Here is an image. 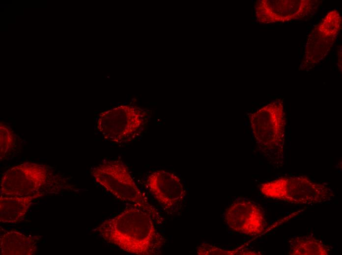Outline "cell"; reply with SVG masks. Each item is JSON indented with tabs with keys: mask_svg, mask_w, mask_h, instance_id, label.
Here are the masks:
<instances>
[{
	"mask_svg": "<svg viewBox=\"0 0 342 255\" xmlns=\"http://www.w3.org/2000/svg\"><path fill=\"white\" fill-rule=\"evenodd\" d=\"M342 17L336 10L329 11L310 32L300 64L301 70L310 69L328 54L341 29Z\"/></svg>",
	"mask_w": 342,
	"mask_h": 255,
	"instance_id": "7",
	"label": "cell"
},
{
	"mask_svg": "<svg viewBox=\"0 0 342 255\" xmlns=\"http://www.w3.org/2000/svg\"><path fill=\"white\" fill-rule=\"evenodd\" d=\"M259 189L267 198L297 204L323 203L334 197L327 184L305 176L281 177L262 183Z\"/></svg>",
	"mask_w": 342,
	"mask_h": 255,
	"instance_id": "4",
	"label": "cell"
},
{
	"mask_svg": "<svg viewBox=\"0 0 342 255\" xmlns=\"http://www.w3.org/2000/svg\"><path fill=\"white\" fill-rule=\"evenodd\" d=\"M288 243L290 255H328L330 252L328 246L313 236H296Z\"/></svg>",
	"mask_w": 342,
	"mask_h": 255,
	"instance_id": "13",
	"label": "cell"
},
{
	"mask_svg": "<svg viewBox=\"0 0 342 255\" xmlns=\"http://www.w3.org/2000/svg\"><path fill=\"white\" fill-rule=\"evenodd\" d=\"M316 0H259L255 5L258 22L268 24L303 19L317 10Z\"/></svg>",
	"mask_w": 342,
	"mask_h": 255,
	"instance_id": "8",
	"label": "cell"
},
{
	"mask_svg": "<svg viewBox=\"0 0 342 255\" xmlns=\"http://www.w3.org/2000/svg\"><path fill=\"white\" fill-rule=\"evenodd\" d=\"M197 254L200 255H260L259 253L242 248V247L232 250H225L214 245L206 243H201L198 247L197 249Z\"/></svg>",
	"mask_w": 342,
	"mask_h": 255,
	"instance_id": "15",
	"label": "cell"
},
{
	"mask_svg": "<svg viewBox=\"0 0 342 255\" xmlns=\"http://www.w3.org/2000/svg\"><path fill=\"white\" fill-rule=\"evenodd\" d=\"M91 174L98 183L117 198L148 211L161 221L157 209L138 187L123 162L119 160L105 161L94 167Z\"/></svg>",
	"mask_w": 342,
	"mask_h": 255,
	"instance_id": "3",
	"label": "cell"
},
{
	"mask_svg": "<svg viewBox=\"0 0 342 255\" xmlns=\"http://www.w3.org/2000/svg\"><path fill=\"white\" fill-rule=\"evenodd\" d=\"M149 119L148 114L144 109L122 105L100 113L96 128L105 139L116 143H125L139 136Z\"/></svg>",
	"mask_w": 342,
	"mask_h": 255,
	"instance_id": "6",
	"label": "cell"
},
{
	"mask_svg": "<svg viewBox=\"0 0 342 255\" xmlns=\"http://www.w3.org/2000/svg\"><path fill=\"white\" fill-rule=\"evenodd\" d=\"M224 219L232 230L251 236L262 233L266 226L261 207L247 199H239L232 203L225 210Z\"/></svg>",
	"mask_w": 342,
	"mask_h": 255,
	"instance_id": "9",
	"label": "cell"
},
{
	"mask_svg": "<svg viewBox=\"0 0 342 255\" xmlns=\"http://www.w3.org/2000/svg\"><path fill=\"white\" fill-rule=\"evenodd\" d=\"M43 195L41 194L26 196L0 195V222L14 224L22 221L32 201Z\"/></svg>",
	"mask_w": 342,
	"mask_h": 255,
	"instance_id": "11",
	"label": "cell"
},
{
	"mask_svg": "<svg viewBox=\"0 0 342 255\" xmlns=\"http://www.w3.org/2000/svg\"><path fill=\"white\" fill-rule=\"evenodd\" d=\"M285 113L277 99L250 116L251 127L259 150L276 167L284 160Z\"/></svg>",
	"mask_w": 342,
	"mask_h": 255,
	"instance_id": "2",
	"label": "cell"
},
{
	"mask_svg": "<svg viewBox=\"0 0 342 255\" xmlns=\"http://www.w3.org/2000/svg\"><path fill=\"white\" fill-rule=\"evenodd\" d=\"M156 222L161 221L134 204L103 221L96 230L103 239L126 253L154 255L161 253L164 241L156 228Z\"/></svg>",
	"mask_w": 342,
	"mask_h": 255,
	"instance_id": "1",
	"label": "cell"
},
{
	"mask_svg": "<svg viewBox=\"0 0 342 255\" xmlns=\"http://www.w3.org/2000/svg\"><path fill=\"white\" fill-rule=\"evenodd\" d=\"M146 184L151 195L166 211H176L185 198L184 185L173 173L156 170L147 177Z\"/></svg>",
	"mask_w": 342,
	"mask_h": 255,
	"instance_id": "10",
	"label": "cell"
},
{
	"mask_svg": "<svg viewBox=\"0 0 342 255\" xmlns=\"http://www.w3.org/2000/svg\"><path fill=\"white\" fill-rule=\"evenodd\" d=\"M39 236L25 235L16 231H6L0 236V250L2 255H32L37 251Z\"/></svg>",
	"mask_w": 342,
	"mask_h": 255,
	"instance_id": "12",
	"label": "cell"
},
{
	"mask_svg": "<svg viewBox=\"0 0 342 255\" xmlns=\"http://www.w3.org/2000/svg\"><path fill=\"white\" fill-rule=\"evenodd\" d=\"M17 137L13 130L2 122L0 124V158H6L14 151L17 145Z\"/></svg>",
	"mask_w": 342,
	"mask_h": 255,
	"instance_id": "14",
	"label": "cell"
},
{
	"mask_svg": "<svg viewBox=\"0 0 342 255\" xmlns=\"http://www.w3.org/2000/svg\"><path fill=\"white\" fill-rule=\"evenodd\" d=\"M57 177L50 166L25 162L12 167L4 173L0 179V195H45V191H56L51 188L57 186Z\"/></svg>",
	"mask_w": 342,
	"mask_h": 255,
	"instance_id": "5",
	"label": "cell"
}]
</instances>
